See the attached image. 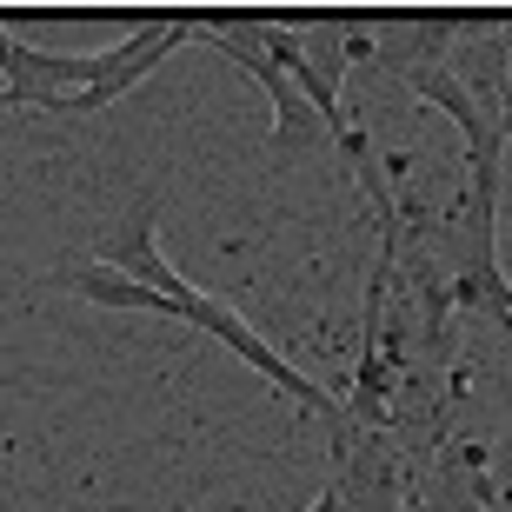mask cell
Instances as JSON below:
<instances>
[{
	"label": "cell",
	"instance_id": "1",
	"mask_svg": "<svg viewBox=\"0 0 512 512\" xmlns=\"http://www.w3.org/2000/svg\"><path fill=\"white\" fill-rule=\"evenodd\" d=\"M173 306H180V326H193V333L220 340V346L233 353V360H247L266 386H280V393L293 399L300 413H320L326 426H333V439H340V459H346V446H353V419H346V406H340L333 393H320V386L306 380V373H293V366H286L280 353H273V346H266L260 333H253L247 313H233L227 300H213V293H200V286H187V293H180Z\"/></svg>",
	"mask_w": 512,
	"mask_h": 512
},
{
	"label": "cell",
	"instance_id": "2",
	"mask_svg": "<svg viewBox=\"0 0 512 512\" xmlns=\"http://www.w3.org/2000/svg\"><path fill=\"white\" fill-rule=\"evenodd\" d=\"M40 286H47V293H74V300H94V306H107V313H153V320H180V306H173L167 293H153V286L114 273L107 260H60L54 273H40Z\"/></svg>",
	"mask_w": 512,
	"mask_h": 512
},
{
	"label": "cell",
	"instance_id": "3",
	"mask_svg": "<svg viewBox=\"0 0 512 512\" xmlns=\"http://www.w3.org/2000/svg\"><path fill=\"white\" fill-rule=\"evenodd\" d=\"M499 140H512V14H506V100H499Z\"/></svg>",
	"mask_w": 512,
	"mask_h": 512
},
{
	"label": "cell",
	"instance_id": "4",
	"mask_svg": "<svg viewBox=\"0 0 512 512\" xmlns=\"http://www.w3.org/2000/svg\"><path fill=\"white\" fill-rule=\"evenodd\" d=\"M306 512H346V493H340V479H333V486H326V493L313 499V506H306Z\"/></svg>",
	"mask_w": 512,
	"mask_h": 512
}]
</instances>
